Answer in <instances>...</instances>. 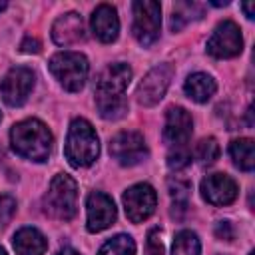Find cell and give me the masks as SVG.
<instances>
[{"label":"cell","mask_w":255,"mask_h":255,"mask_svg":"<svg viewBox=\"0 0 255 255\" xmlns=\"http://www.w3.org/2000/svg\"><path fill=\"white\" fill-rule=\"evenodd\" d=\"M14 249L18 255H44L48 241L36 227H22L14 235Z\"/></svg>","instance_id":"e0dca14e"},{"label":"cell","mask_w":255,"mask_h":255,"mask_svg":"<svg viewBox=\"0 0 255 255\" xmlns=\"http://www.w3.org/2000/svg\"><path fill=\"white\" fill-rule=\"evenodd\" d=\"M122 201H124V209H126V215L129 217V221L139 223L155 211L157 195L151 185L137 183V185H131L129 189H126Z\"/></svg>","instance_id":"52a82bcc"},{"label":"cell","mask_w":255,"mask_h":255,"mask_svg":"<svg viewBox=\"0 0 255 255\" xmlns=\"http://www.w3.org/2000/svg\"><path fill=\"white\" fill-rule=\"evenodd\" d=\"M201 195L211 205H229L237 197V183L225 173H211L201 181Z\"/></svg>","instance_id":"7c38bea8"},{"label":"cell","mask_w":255,"mask_h":255,"mask_svg":"<svg viewBox=\"0 0 255 255\" xmlns=\"http://www.w3.org/2000/svg\"><path fill=\"white\" fill-rule=\"evenodd\" d=\"M98 255H135V243L129 235L120 233V235L108 239L100 247Z\"/></svg>","instance_id":"7402d4cb"},{"label":"cell","mask_w":255,"mask_h":255,"mask_svg":"<svg viewBox=\"0 0 255 255\" xmlns=\"http://www.w3.org/2000/svg\"><path fill=\"white\" fill-rule=\"evenodd\" d=\"M249 255H255V253H253V251H251V253H249Z\"/></svg>","instance_id":"e575fe53"},{"label":"cell","mask_w":255,"mask_h":255,"mask_svg":"<svg viewBox=\"0 0 255 255\" xmlns=\"http://www.w3.org/2000/svg\"><path fill=\"white\" fill-rule=\"evenodd\" d=\"M34 72L24 66L12 68L0 82V96L8 106H22L32 88H34Z\"/></svg>","instance_id":"8992f818"},{"label":"cell","mask_w":255,"mask_h":255,"mask_svg":"<svg viewBox=\"0 0 255 255\" xmlns=\"http://www.w3.org/2000/svg\"><path fill=\"white\" fill-rule=\"evenodd\" d=\"M4 8H6V2H0V12H2Z\"/></svg>","instance_id":"d6a6232c"},{"label":"cell","mask_w":255,"mask_h":255,"mask_svg":"<svg viewBox=\"0 0 255 255\" xmlns=\"http://www.w3.org/2000/svg\"><path fill=\"white\" fill-rule=\"evenodd\" d=\"M185 94L193 100V102H207L213 94H215V80L203 72H197V74H191L187 80H185Z\"/></svg>","instance_id":"ac0fdd59"},{"label":"cell","mask_w":255,"mask_h":255,"mask_svg":"<svg viewBox=\"0 0 255 255\" xmlns=\"http://www.w3.org/2000/svg\"><path fill=\"white\" fill-rule=\"evenodd\" d=\"M0 120H2V114H0Z\"/></svg>","instance_id":"d590c367"},{"label":"cell","mask_w":255,"mask_h":255,"mask_svg":"<svg viewBox=\"0 0 255 255\" xmlns=\"http://www.w3.org/2000/svg\"><path fill=\"white\" fill-rule=\"evenodd\" d=\"M241 48H243L241 30L231 20L217 24L211 38L207 40V52L213 58H233L241 52Z\"/></svg>","instance_id":"9c48e42d"},{"label":"cell","mask_w":255,"mask_h":255,"mask_svg":"<svg viewBox=\"0 0 255 255\" xmlns=\"http://www.w3.org/2000/svg\"><path fill=\"white\" fill-rule=\"evenodd\" d=\"M58 255H80L78 251H74L72 247H64V249H60L58 251Z\"/></svg>","instance_id":"1f68e13d"},{"label":"cell","mask_w":255,"mask_h":255,"mask_svg":"<svg viewBox=\"0 0 255 255\" xmlns=\"http://www.w3.org/2000/svg\"><path fill=\"white\" fill-rule=\"evenodd\" d=\"M189 163H191V153L187 151L185 145H177L175 151H171V153L167 155V167H169V169L179 171V169L187 167Z\"/></svg>","instance_id":"484cf974"},{"label":"cell","mask_w":255,"mask_h":255,"mask_svg":"<svg viewBox=\"0 0 255 255\" xmlns=\"http://www.w3.org/2000/svg\"><path fill=\"white\" fill-rule=\"evenodd\" d=\"M229 155L233 159V163L243 169V171H251L255 165V149H253V141L247 137L241 139H233L229 145Z\"/></svg>","instance_id":"d6986e66"},{"label":"cell","mask_w":255,"mask_h":255,"mask_svg":"<svg viewBox=\"0 0 255 255\" xmlns=\"http://www.w3.org/2000/svg\"><path fill=\"white\" fill-rule=\"evenodd\" d=\"M64 151H66L68 161L74 167H86L96 161V157L100 153V143H98V135L88 120H84V118L72 120Z\"/></svg>","instance_id":"7a4b0ae2"},{"label":"cell","mask_w":255,"mask_h":255,"mask_svg":"<svg viewBox=\"0 0 255 255\" xmlns=\"http://www.w3.org/2000/svg\"><path fill=\"white\" fill-rule=\"evenodd\" d=\"M16 213V199L12 195H0V225H8Z\"/></svg>","instance_id":"4316f807"},{"label":"cell","mask_w":255,"mask_h":255,"mask_svg":"<svg viewBox=\"0 0 255 255\" xmlns=\"http://www.w3.org/2000/svg\"><path fill=\"white\" fill-rule=\"evenodd\" d=\"M189 193H191V183L187 179H169V195L173 199V205H187V199H189Z\"/></svg>","instance_id":"d4e9b609"},{"label":"cell","mask_w":255,"mask_h":255,"mask_svg":"<svg viewBox=\"0 0 255 255\" xmlns=\"http://www.w3.org/2000/svg\"><path fill=\"white\" fill-rule=\"evenodd\" d=\"M131 80V68L128 64H110L96 82V94L98 96H124V90L128 88Z\"/></svg>","instance_id":"5bb4252c"},{"label":"cell","mask_w":255,"mask_h":255,"mask_svg":"<svg viewBox=\"0 0 255 255\" xmlns=\"http://www.w3.org/2000/svg\"><path fill=\"white\" fill-rule=\"evenodd\" d=\"M161 6L151 0L133 2V36L141 46H151L159 38Z\"/></svg>","instance_id":"5b68a950"},{"label":"cell","mask_w":255,"mask_h":255,"mask_svg":"<svg viewBox=\"0 0 255 255\" xmlns=\"http://www.w3.org/2000/svg\"><path fill=\"white\" fill-rule=\"evenodd\" d=\"M199 16H201V6L199 4H195V2H177L173 6V14H171V30H179L189 20H195Z\"/></svg>","instance_id":"603a6c76"},{"label":"cell","mask_w":255,"mask_h":255,"mask_svg":"<svg viewBox=\"0 0 255 255\" xmlns=\"http://www.w3.org/2000/svg\"><path fill=\"white\" fill-rule=\"evenodd\" d=\"M145 255H163V243L159 239V231L151 229L145 243Z\"/></svg>","instance_id":"83f0119b"},{"label":"cell","mask_w":255,"mask_h":255,"mask_svg":"<svg viewBox=\"0 0 255 255\" xmlns=\"http://www.w3.org/2000/svg\"><path fill=\"white\" fill-rule=\"evenodd\" d=\"M199 253H201V243L193 231L183 229L175 235L171 255H199Z\"/></svg>","instance_id":"44dd1931"},{"label":"cell","mask_w":255,"mask_h":255,"mask_svg":"<svg viewBox=\"0 0 255 255\" xmlns=\"http://www.w3.org/2000/svg\"><path fill=\"white\" fill-rule=\"evenodd\" d=\"M20 48H22V52H26V54H36V52H40V42L36 40V38H24V42L20 44Z\"/></svg>","instance_id":"f546056e"},{"label":"cell","mask_w":255,"mask_h":255,"mask_svg":"<svg viewBox=\"0 0 255 255\" xmlns=\"http://www.w3.org/2000/svg\"><path fill=\"white\" fill-rule=\"evenodd\" d=\"M173 78V66L169 64H159L151 68L143 80L137 86V100L143 106H155L167 92V86Z\"/></svg>","instance_id":"30bf717a"},{"label":"cell","mask_w":255,"mask_h":255,"mask_svg":"<svg viewBox=\"0 0 255 255\" xmlns=\"http://www.w3.org/2000/svg\"><path fill=\"white\" fill-rule=\"evenodd\" d=\"M241 8H243V12H245V16H247L249 20L255 18V14H253V2H245V4H241Z\"/></svg>","instance_id":"4dcf8cb0"},{"label":"cell","mask_w":255,"mask_h":255,"mask_svg":"<svg viewBox=\"0 0 255 255\" xmlns=\"http://www.w3.org/2000/svg\"><path fill=\"white\" fill-rule=\"evenodd\" d=\"M92 32L96 34L98 40L110 44L118 38L120 32V20H118V12L114 6L110 4H100L94 12H92Z\"/></svg>","instance_id":"2e32d148"},{"label":"cell","mask_w":255,"mask_h":255,"mask_svg":"<svg viewBox=\"0 0 255 255\" xmlns=\"http://www.w3.org/2000/svg\"><path fill=\"white\" fill-rule=\"evenodd\" d=\"M88 60L78 52H58L50 58L52 76L64 86L68 92H78L84 88L88 78Z\"/></svg>","instance_id":"277c9868"},{"label":"cell","mask_w":255,"mask_h":255,"mask_svg":"<svg viewBox=\"0 0 255 255\" xmlns=\"http://www.w3.org/2000/svg\"><path fill=\"white\" fill-rule=\"evenodd\" d=\"M195 157L201 163H213L219 157V143L215 141V137H205L197 143L195 147Z\"/></svg>","instance_id":"cb8c5ba5"},{"label":"cell","mask_w":255,"mask_h":255,"mask_svg":"<svg viewBox=\"0 0 255 255\" xmlns=\"http://www.w3.org/2000/svg\"><path fill=\"white\" fill-rule=\"evenodd\" d=\"M76 201H78V185L76 181L66 175V173H58L50 187L48 193L44 195V209L48 215L68 221L76 215Z\"/></svg>","instance_id":"3957f363"},{"label":"cell","mask_w":255,"mask_h":255,"mask_svg":"<svg viewBox=\"0 0 255 255\" xmlns=\"http://www.w3.org/2000/svg\"><path fill=\"white\" fill-rule=\"evenodd\" d=\"M110 153L122 165H135L147 157V145L137 131H120L110 139Z\"/></svg>","instance_id":"ba28073f"},{"label":"cell","mask_w":255,"mask_h":255,"mask_svg":"<svg viewBox=\"0 0 255 255\" xmlns=\"http://www.w3.org/2000/svg\"><path fill=\"white\" fill-rule=\"evenodd\" d=\"M10 141L14 151L20 157H26L32 161H46L54 143L46 124H42L36 118L18 122L10 131Z\"/></svg>","instance_id":"6da1fadb"},{"label":"cell","mask_w":255,"mask_h":255,"mask_svg":"<svg viewBox=\"0 0 255 255\" xmlns=\"http://www.w3.org/2000/svg\"><path fill=\"white\" fill-rule=\"evenodd\" d=\"M86 38L82 16L76 12H68L60 16L52 26V40L58 46H74Z\"/></svg>","instance_id":"9a60e30c"},{"label":"cell","mask_w":255,"mask_h":255,"mask_svg":"<svg viewBox=\"0 0 255 255\" xmlns=\"http://www.w3.org/2000/svg\"><path fill=\"white\" fill-rule=\"evenodd\" d=\"M96 106L104 120H120L128 112V100L124 96H98Z\"/></svg>","instance_id":"ffe728a7"},{"label":"cell","mask_w":255,"mask_h":255,"mask_svg":"<svg viewBox=\"0 0 255 255\" xmlns=\"http://www.w3.org/2000/svg\"><path fill=\"white\" fill-rule=\"evenodd\" d=\"M0 255H8V253H6V249H4V247H0Z\"/></svg>","instance_id":"836d02e7"},{"label":"cell","mask_w":255,"mask_h":255,"mask_svg":"<svg viewBox=\"0 0 255 255\" xmlns=\"http://www.w3.org/2000/svg\"><path fill=\"white\" fill-rule=\"evenodd\" d=\"M215 235H217V239L231 241V239H233V235H235L231 221H227V219H225V221H217V225H215Z\"/></svg>","instance_id":"f1b7e54d"},{"label":"cell","mask_w":255,"mask_h":255,"mask_svg":"<svg viewBox=\"0 0 255 255\" xmlns=\"http://www.w3.org/2000/svg\"><path fill=\"white\" fill-rule=\"evenodd\" d=\"M86 213H88V221L86 227L88 231L96 233L102 231L106 227H110L116 221V205L112 201V197H108L102 191H92L88 195L86 201Z\"/></svg>","instance_id":"8fae6325"},{"label":"cell","mask_w":255,"mask_h":255,"mask_svg":"<svg viewBox=\"0 0 255 255\" xmlns=\"http://www.w3.org/2000/svg\"><path fill=\"white\" fill-rule=\"evenodd\" d=\"M191 128H193V120H191L189 112L179 106H171L165 114L163 139L173 147L183 145L191 135Z\"/></svg>","instance_id":"4fadbf2b"}]
</instances>
